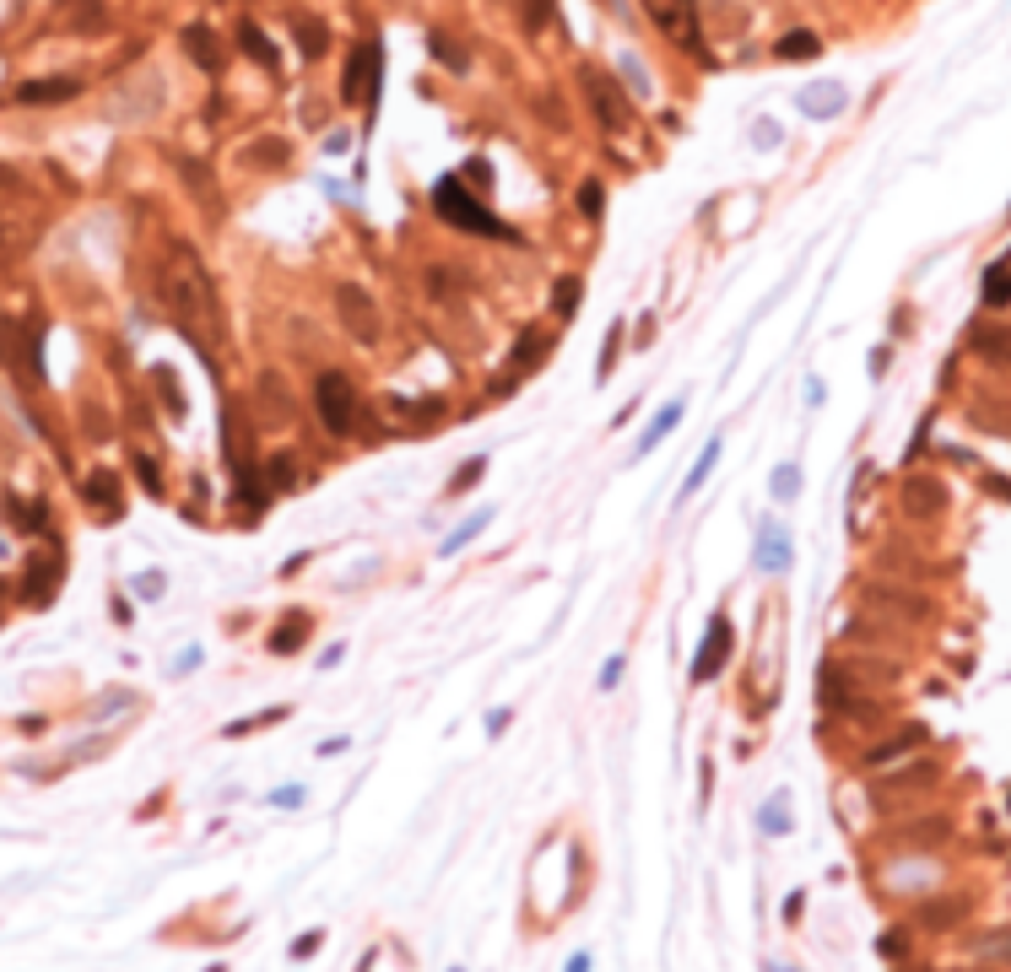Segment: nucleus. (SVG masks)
I'll return each instance as SVG.
<instances>
[{
	"label": "nucleus",
	"instance_id": "dca6fc26",
	"mask_svg": "<svg viewBox=\"0 0 1011 972\" xmlns=\"http://www.w3.org/2000/svg\"><path fill=\"white\" fill-rule=\"evenodd\" d=\"M714 459H719V438H709V449H704V454H698V465H693V470H687V481H682V497H693V492H698V486H704V481H709V470H714Z\"/></svg>",
	"mask_w": 1011,
	"mask_h": 972
},
{
	"label": "nucleus",
	"instance_id": "4be33fe9",
	"mask_svg": "<svg viewBox=\"0 0 1011 972\" xmlns=\"http://www.w3.org/2000/svg\"><path fill=\"white\" fill-rule=\"evenodd\" d=\"M238 38H243V49H254V59H260V65H276V55H271V44L260 38V27H249V22H243V33H238Z\"/></svg>",
	"mask_w": 1011,
	"mask_h": 972
},
{
	"label": "nucleus",
	"instance_id": "4468645a",
	"mask_svg": "<svg viewBox=\"0 0 1011 972\" xmlns=\"http://www.w3.org/2000/svg\"><path fill=\"white\" fill-rule=\"evenodd\" d=\"M817 49H823V44H817V33H784L773 55H779V59H812Z\"/></svg>",
	"mask_w": 1011,
	"mask_h": 972
},
{
	"label": "nucleus",
	"instance_id": "6e6552de",
	"mask_svg": "<svg viewBox=\"0 0 1011 972\" xmlns=\"http://www.w3.org/2000/svg\"><path fill=\"white\" fill-rule=\"evenodd\" d=\"M758 562H763V572H790L795 551H790V535H784L779 524H763V529H758Z\"/></svg>",
	"mask_w": 1011,
	"mask_h": 972
},
{
	"label": "nucleus",
	"instance_id": "9d476101",
	"mask_svg": "<svg viewBox=\"0 0 1011 972\" xmlns=\"http://www.w3.org/2000/svg\"><path fill=\"white\" fill-rule=\"evenodd\" d=\"M184 44H189V55L200 59L206 70H222V44H217L206 27H189V33H184Z\"/></svg>",
	"mask_w": 1011,
	"mask_h": 972
},
{
	"label": "nucleus",
	"instance_id": "1a4fd4ad",
	"mask_svg": "<svg viewBox=\"0 0 1011 972\" xmlns=\"http://www.w3.org/2000/svg\"><path fill=\"white\" fill-rule=\"evenodd\" d=\"M16 98L22 103H65V98H76V81H65V76H55V81H22Z\"/></svg>",
	"mask_w": 1011,
	"mask_h": 972
},
{
	"label": "nucleus",
	"instance_id": "cd10ccee",
	"mask_svg": "<svg viewBox=\"0 0 1011 972\" xmlns=\"http://www.w3.org/2000/svg\"><path fill=\"white\" fill-rule=\"evenodd\" d=\"M535 351H541V336H525V341H520V362H525V368H531V362H541Z\"/></svg>",
	"mask_w": 1011,
	"mask_h": 972
},
{
	"label": "nucleus",
	"instance_id": "a878e982",
	"mask_svg": "<svg viewBox=\"0 0 1011 972\" xmlns=\"http://www.w3.org/2000/svg\"><path fill=\"white\" fill-rule=\"evenodd\" d=\"M546 11H552V0H525V22H531V27L546 22Z\"/></svg>",
	"mask_w": 1011,
	"mask_h": 972
},
{
	"label": "nucleus",
	"instance_id": "412c9836",
	"mask_svg": "<svg viewBox=\"0 0 1011 972\" xmlns=\"http://www.w3.org/2000/svg\"><path fill=\"white\" fill-rule=\"evenodd\" d=\"M773 492L790 503V497L801 492V470H795V465H779V470H773Z\"/></svg>",
	"mask_w": 1011,
	"mask_h": 972
},
{
	"label": "nucleus",
	"instance_id": "a211bd4d",
	"mask_svg": "<svg viewBox=\"0 0 1011 972\" xmlns=\"http://www.w3.org/2000/svg\"><path fill=\"white\" fill-rule=\"evenodd\" d=\"M265 481H271L276 492H293V486H297V465L287 454H276L271 465H265Z\"/></svg>",
	"mask_w": 1011,
	"mask_h": 972
},
{
	"label": "nucleus",
	"instance_id": "9b49d317",
	"mask_svg": "<svg viewBox=\"0 0 1011 972\" xmlns=\"http://www.w3.org/2000/svg\"><path fill=\"white\" fill-rule=\"evenodd\" d=\"M973 346L984 351V357H995V362H1011V330H1001V325H979L973 330Z\"/></svg>",
	"mask_w": 1011,
	"mask_h": 972
},
{
	"label": "nucleus",
	"instance_id": "0eeeda50",
	"mask_svg": "<svg viewBox=\"0 0 1011 972\" xmlns=\"http://www.w3.org/2000/svg\"><path fill=\"white\" fill-rule=\"evenodd\" d=\"M725 654H730V622H725V616H714V622H709V637H704V648H698V665H693V676H698V681L719 676Z\"/></svg>",
	"mask_w": 1011,
	"mask_h": 972
},
{
	"label": "nucleus",
	"instance_id": "5701e85b",
	"mask_svg": "<svg viewBox=\"0 0 1011 972\" xmlns=\"http://www.w3.org/2000/svg\"><path fill=\"white\" fill-rule=\"evenodd\" d=\"M600 206H606V189L590 178V184L579 189V211H585V217H600Z\"/></svg>",
	"mask_w": 1011,
	"mask_h": 972
},
{
	"label": "nucleus",
	"instance_id": "f8f14e48",
	"mask_svg": "<svg viewBox=\"0 0 1011 972\" xmlns=\"http://www.w3.org/2000/svg\"><path fill=\"white\" fill-rule=\"evenodd\" d=\"M984 303H990V308L1011 303V254L1001 260V265H990V276H984Z\"/></svg>",
	"mask_w": 1011,
	"mask_h": 972
},
{
	"label": "nucleus",
	"instance_id": "c85d7f7f",
	"mask_svg": "<svg viewBox=\"0 0 1011 972\" xmlns=\"http://www.w3.org/2000/svg\"><path fill=\"white\" fill-rule=\"evenodd\" d=\"M568 972H590V956H574V967Z\"/></svg>",
	"mask_w": 1011,
	"mask_h": 972
},
{
	"label": "nucleus",
	"instance_id": "7ed1b4c3",
	"mask_svg": "<svg viewBox=\"0 0 1011 972\" xmlns=\"http://www.w3.org/2000/svg\"><path fill=\"white\" fill-rule=\"evenodd\" d=\"M314 405H319L325 433H336V438H347V433H352L357 395H352V384H347V373H319V384H314Z\"/></svg>",
	"mask_w": 1011,
	"mask_h": 972
},
{
	"label": "nucleus",
	"instance_id": "ddd939ff",
	"mask_svg": "<svg viewBox=\"0 0 1011 972\" xmlns=\"http://www.w3.org/2000/svg\"><path fill=\"white\" fill-rule=\"evenodd\" d=\"M676 422H682V401H671V405H665V411H660V416H654V422H650V433L639 438V454H650L654 443H660V438H665V433L676 427Z\"/></svg>",
	"mask_w": 1011,
	"mask_h": 972
},
{
	"label": "nucleus",
	"instance_id": "39448f33",
	"mask_svg": "<svg viewBox=\"0 0 1011 972\" xmlns=\"http://www.w3.org/2000/svg\"><path fill=\"white\" fill-rule=\"evenodd\" d=\"M379 81V44H357L341 76V103H368V87Z\"/></svg>",
	"mask_w": 1011,
	"mask_h": 972
},
{
	"label": "nucleus",
	"instance_id": "b1692460",
	"mask_svg": "<svg viewBox=\"0 0 1011 972\" xmlns=\"http://www.w3.org/2000/svg\"><path fill=\"white\" fill-rule=\"evenodd\" d=\"M579 308V282L568 276V282H557V314H574Z\"/></svg>",
	"mask_w": 1011,
	"mask_h": 972
},
{
	"label": "nucleus",
	"instance_id": "6ab92c4d",
	"mask_svg": "<svg viewBox=\"0 0 1011 972\" xmlns=\"http://www.w3.org/2000/svg\"><path fill=\"white\" fill-rule=\"evenodd\" d=\"M297 33H303V55H308V59L325 55V27H319L314 16H297Z\"/></svg>",
	"mask_w": 1011,
	"mask_h": 972
},
{
	"label": "nucleus",
	"instance_id": "393cba45",
	"mask_svg": "<svg viewBox=\"0 0 1011 972\" xmlns=\"http://www.w3.org/2000/svg\"><path fill=\"white\" fill-rule=\"evenodd\" d=\"M481 470H487V459H471V465H466V470L455 475V492H466L471 481H481Z\"/></svg>",
	"mask_w": 1011,
	"mask_h": 972
},
{
	"label": "nucleus",
	"instance_id": "20e7f679",
	"mask_svg": "<svg viewBox=\"0 0 1011 972\" xmlns=\"http://www.w3.org/2000/svg\"><path fill=\"white\" fill-rule=\"evenodd\" d=\"M336 303H341V325L352 330L357 341L368 346V341H379V319H373V303H368V292L352 282H341L336 286Z\"/></svg>",
	"mask_w": 1011,
	"mask_h": 972
},
{
	"label": "nucleus",
	"instance_id": "f03ea898",
	"mask_svg": "<svg viewBox=\"0 0 1011 972\" xmlns=\"http://www.w3.org/2000/svg\"><path fill=\"white\" fill-rule=\"evenodd\" d=\"M433 206H438V217L444 222H455V228L466 232H487V238H509V228L487 211V206H476L471 195H466V184L460 178H444L438 189H433Z\"/></svg>",
	"mask_w": 1011,
	"mask_h": 972
},
{
	"label": "nucleus",
	"instance_id": "f257e3e1",
	"mask_svg": "<svg viewBox=\"0 0 1011 972\" xmlns=\"http://www.w3.org/2000/svg\"><path fill=\"white\" fill-rule=\"evenodd\" d=\"M157 286H163V303L174 308V319L200 341V314L211 319V286H206V271L195 265V254L189 249H174V265H163V276H157Z\"/></svg>",
	"mask_w": 1011,
	"mask_h": 972
},
{
	"label": "nucleus",
	"instance_id": "bb28decb",
	"mask_svg": "<svg viewBox=\"0 0 1011 972\" xmlns=\"http://www.w3.org/2000/svg\"><path fill=\"white\" fill-rule=\"evenodd\" d=\"M109 486H114L109 475H92V481H87V497H92V503H109Z\"/></svg>",
	"mask_w": 1011,
	"mask_h": 972
},
{
	"label": "nucleus",
	"instance_id": "423d86ee",
	"mask_svg": "<svg viewBox=\"0 0 1011 972\" xmlns=\"http://www.w3.org/2000/svg\"><path fill=\"white\" fill-rule=\"evenodd\" d=\"M585 87H590V103H595V114H600V124H622L628 119V109H622V87L606 76V70H585Z\"/></svg>",
	"mask_w": 1011,
	"mask_h": 972
},
{
	"label": "nucleus",
	"instance_id": "f3484780",
	"mask_svg": "<svg viewBox=\"0 0 1011 972\" xmlns=\"http://www.w3.org/2000/svg\"><path fill=\"white\" fill-rule=\"evenodd\" d=\"M909 508H914V514H936V508H941L936 481H909Z\"/></svg>",
	"mask_w": 1011,
	"mask_h": 972
},
{
	"label": "nucleus",
	"instance_id": "2eb2a0df",
	"mask_svg": "<svg viewBox=\"0 0 1011 972\" xmlns=\"http://www.w3.org/2000/svg\"><path fill=\"white\" fill-rule=\"evenodd\" d=\"M487 518H492V508H476V514L466 518V524H460V529H455V535H449V540H444L438 551H444V557H455V551H460L466 540H476V535H481V524H487Z\"/></svg>",
	"mask_w": 1011,
	"mask_h": 972
},
{
	"label": "nucleus",
	"instance_id": "aec40b11",
	"mask_svg": "<svg viewBox=\"0 0 1011 972\" xmlns=\"http://www.w3.org/2000/svg\"><path fill=\"white\" fill-rule=\"evenodd\" d=\"M308 637V616H297V622H287V627H276V637H271V648H297Z\"/></svg>",
	"mask_w": 1011,
	"mask_h": 972
}]
</instances>
